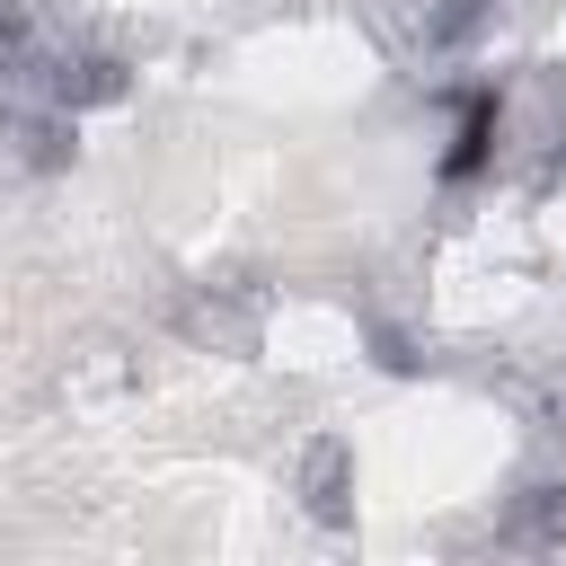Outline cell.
<instances>
[{"label":"cell","instance_id":"cell-1","mask_svg":"<svg viewBox=\"0 0 566 566\" xmlns=\"http://www.w3.org/2000/svg\"><path fill=\"white\" fill-rule=\"evenodd\" d=\"M486 142H495V106H486V97H478V106H469V124H460V142H451V159H442V168H451V177H469V168H478V159H486Z\"/></svg>","mask_w":566,"mask_h":566}]
</instances>
